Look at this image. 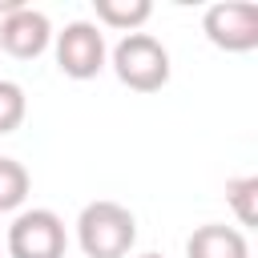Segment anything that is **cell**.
Returning <instances> with one entry per match:
<instances>
[{"instance_id":"13","label":"cell","mask_w":258,"mask_h":258,"mask_svg":"<svg viewBox=\"0 0 258 258\" xmlns=\"http://www.w3.org/2000/svg\"><path fill=\"white\" fill-rule=\"evenodd\" d=\"M141 258H161V254H141Z\"/></svg>"},{"instance_id":"1","label":"cell","mask_w":258,"mask_h":258,"mask_svg":"<svg viewBox=\"0 0 258 258\" xmlns=\"http://www.w3.org/2000/svg\"><path fill=\"white\" fill-rule=\"evenodd\" d=\"M77 242L89 258H125L137 242V218L121 202H89L77 218Z\"/></svg>"},{"instance_id":"3","label":"cell","mask_w":258,"mask_h":258,"mask_svg":"<svg viewBox=\"0 0 258 258\" xmlns=\"http://www.w3.org/2000/svg\"><path fill=\"white\" fill-rule=\"evenodd\" d=\"M202 32L222 52H250L258 48V4L250 0H218L202 16Z\"/></svg>"},{"instance_id":"2","label":"cell","mask_w":258,"mask_h":258,"mask_svg":"<svg viewBox=\"0 0 258 258\" xmlns=\"http://www.w3.org/2000/svg\"><path fill=\"white\" fill-rule=\"evenodd\" d=\"M113 73L137 93H157L169 81V52L149 32H125L113 48Z\"/></svg>"},{"instance_id":"8","label":"cell","mask_w":258,"mask_h":258,"mask_svg":"<svg viewBox=\"0 0 258 258\" xmlns=\"http://www.w3.org/2000/svg\"><path fill=\"white\" fill-rule=\"evenodd\" d=\"M93 8H97V20L101 24L121 28V32H137L153 16V4L149 0H93Z\"/></svg>"},{"instance_id":"9","label":"cell","mask_w":258,"mask_h":258,"mask_svg":"<svg viewBox=\"0 0 258 258\" xmlns=\"http://www.w3.org/2000/svg\"><path fill=\"white\" fill-rule=\"evenodd\" d=\"M28 185H32L28 169H24L16 157H0V214L20 210L24 198H28Z\"/></svg>"},{"instance_id":"7","label":"cell","mask_w":258,"mask_h":258,"mask_svg":"<svg viewBox=\"0 0 258 258\" xmlns=\"http://www.w3.org/2000/svg\"><path fill=\"white\" fill-rule=\"evenodd\" d=\"M185 258H250V246H246V234L242 230L222 226V222H210V226H198L189 234Z\"/></svg>"},{"instance_id":"6","label":"cell","mask_w":258,"mask_h":258,"mask_svg":"<svg viewBox=\"0 0 258 258\" xmlns=\"http://www.w3.org/2000/svg\"><path fill=\"white\" fill-rule=\"evenodd\" d=\"M48 40H52V24H48V16L36 12L32 4H24V8H16V12H8V16L0 20V48H4L8 56H16V60L40 56V52L48 48Z\"/></svg>"},{"instance_id":"10","label":"cell","mask_w":258,"mask_h":258,"mask_svg":"<svg viewBox=\"0 0 258 258\" xmlns=\"http://www.w3.org/2000/svg\"><path fill=\"white\" fill-rule=\"evenodd\" d=\"M226 202L234 206V214H238L242 226H254L258 222V177L246 173V177L226 181Z\"/></svg>"},{"instance_id":"4","label":"cell","mask_w":258,"mask_h":258,"mask_svg":"<svg viewBox=\"0 0 258 258\" xmlns=\"http://www.w3.org/2000/svg\"><path fill=\"white\" fill-rule=\"evenodd\" d=\"M8 258H64V222L52 210H24L8 226Z\"/></svg>"},{"instance_id":"11","label":"cell","mask_w":258,"mask_h":258,"mask_svg":"<svg viewBox=\"0 0 258 258\" xmlns=\"http://www.w3.org/2000/svg\"><path fill=\"white\" fill-rule=\"evenodd\" d=\"M24 113H28V97H24V89H20L16 81H0V133L20 129Z\"/></svg>"},{"instance_id":"12","label":"cell","mask_w":258,"mask_h":258,"mask_svg":"<svg viewBox=\"0 0 258 258\" xmlns=\"http://www.w3.org/2000/svg\"><path fill=\"white\" fill-rule=\"evenodd\" d=\"M16 8H24V0H0V16H8V12H16Z\"/></svg>"},{"instance_id":"5","label":"cell","mask_w":258,"mask_h":258,"mask_svg":"<svg viewBox=\"0 0 258 258\" xmlns=\"http://www.w3.org/2000/svg\"><path fill=\"white\" fill-rule=\"evenodd\" d=\"M56 64L73 81H93L105 69V36L93 20H73L56 32Z\"/></svg>"}]
</instances>
